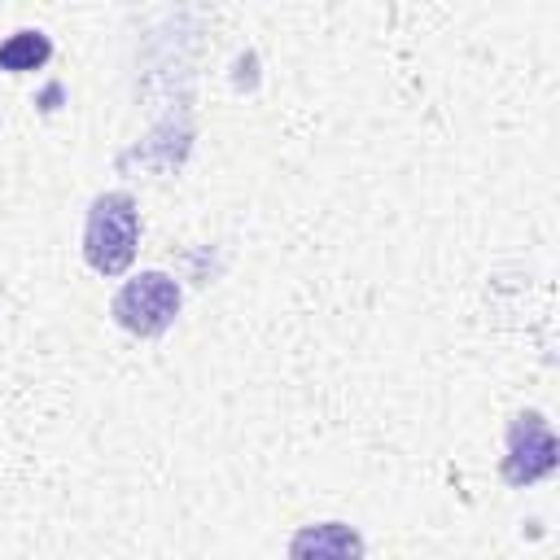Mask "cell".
I'll return each mask as SVG.
<instances>
[{"label": "cell", "instance_id": "1", "mask_svg": "<svg viewBox=\"0 0 560 560\" xmlns=\"http://www.w3.org/2000/svg\"><path fill=\"white\" fill-rule=\"evenodd\" d=\"M140 210L127 192H101L83 223V258L96 276H122L136 258Z\"/></svg>", "mask_w": 560, "mask_h": 560}, {"label": "cell", "instance_id": "2", "mask_svg": "<svg viewBox=\"0 0 560 560\" xmlns=\"http://www.w3.org/2000/svg\"><path fill=\"white\" fill-rule=\"evenodd\" d=\"M109 311H114L118 328H127L136 337H158L179 315V284L166 271H140V276H131L114 293V306Z\"/></svg>", "mask_w": 560, "mask_h": 560}, {"label": "cell", "instance_id": "5", "mask_svg": "<svg viewBox=\"0 0 560 560\" xmlns=\"http://www.w3.org/2000/svg\"><path fill=\"white\" fill-rule=\"evenodd\" d=\"M306 551H337V556H346V551H359V538H350L341 525H324L319 534L306 529L302 538H293V556H306Z\"/></svg>", "mask_w": 560, "mask_h": 560}, {"label": "cell", "instance_id": "4", "mask_svg": "<svg viewBox=\"0 0 560 560\" xmlns=\"http://www.w3.org/2000/svg\"><path fill=\"white\" fill-rule=\"evenodd\" d=\"M48 57H52V44H48L44 31H18V35H9V39L0 44V70H13V74L35 70V66H44Z\"/></svg>", "mask_w": 560, "mask_h": 560}, {"label": "cell", "instance_id": "3", "mask_svg": "<svg viewBox=\"0 0 560 560\" xmlns=\"http://www.w3.org/2000/svg\"><path fill=\"white\" fill-rule=\"evenodd\" d=\"M551 472H556V433L538 411H521L508 429L503 481L508 486H534Z\"/></svg>", "mask_w": 560, "mask_h": 560}]
</instances>
